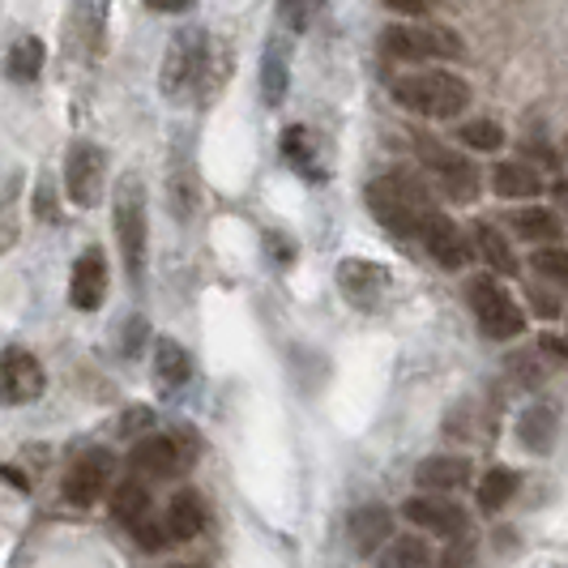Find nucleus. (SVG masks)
<instances>
[{
	"label": "nucleus",
	"mask_w": 568,
	"mask_h": 568,
	"mask_svg": "<svg viewBox=\"0 0 568 568\" xmlns=\"http://www.w3.org/2000/svg\"><path fill=\"white\" fill-rule=\"evenodd\" d=\"M368 210L376 214V223L398 235V240H419L424 235L427 214L436 210L427 189L410 175H381L368 184Z\"/></svg>",
	"instance_id": "obj_1"
},
{
	"label": "nucleus",
	"mask_w": 568,
	"mask_h": 568,
	"mask_svg": "<svg viewBox=\"0 0 568 568\" xmlns=\"http://www.w3.org/2000/svg\"><path fill=\"white\" fill-rule=\"evenodd\" d=\"M398 108L427 120H454L470 108V85L449 69H432V73H406L394 82Z\"/></svg>",
	"instance_id": "obj_2"
},
{
	"label": "nucleus",
	"mask_w": 568,
	"mask_h": 568,
	"mask_svg": "<svg viewBox=\"0 0 568 568\" xmlns=\"http://www.w3.org/2000/svg\"><path fill=\"white\" fill-rule=\"evenodd\" d=\"M112 219L115 240H120V256L129 278L138 283L145 274V253H150V219H145V189L138 175H120L112 193Z\"/></svg>",
	"instance_id": "obj_3"
},
{
	"label": "nucleus",
	"mask_w": 568,
	"mask_h": 568,
	"mask_svg": "<svg viewBox=\"0 0 568 568\" xmlns=\"http://www.w3.org/2000/svg\"><path fill=\"white\" fill-rule=\"evenodd\" d=\"M205 60H210V39L205 30L189 27L175 30L163 52V73H159V90L168 103H189L205 82Z\"/></svg>",
	"instance_id": "obj_4"
},
{
	"label": "nucleus",
	"mask_w": 568,
	"mask_h": 568,
	"mask_svg": "<svg viewBox=\"0 0 568 568\" xmlns=\"http://www.w3.org/2000/svg\"><path fill=\"white\" fill-rule=\"evenodd\" d=\"M466 304H470V313L479 321V329H484L487 338L496 342H513L526 334V313L513 304V295L505 286L496 283V278H470L466 283Z\"/></svg>",
	"instance_id": "obj_5"
},
{
	"label": "nucleus",
	"mask_w": 568,
	"mask_h": 568,
	"mask_svg": "<svg viewBox=\"0 0 568 568\" xmlns=\"http://www.w3.org/2000/svg\"><path fill=\"white\" fill-rule=\"evenodd\" d=\"M381 48H385V57L402 60V64H419V60H457L462 52H466V48H462V39H457V30L410 27V22L385 27Z\"/></svg>",
	"instance_id": "obj_6"
},
{
	"label": "nucleus",
	"mask_w": 568,
	"mask_h": 568,
	"mask_svg": "<svg viewBox=\"0 0 568 568\" xmlns=\"http://www.w3.org/2000/svg\"><path fill=\"white\" fill-rule=\"evenodd\" d=\"M419 163H424L436 184L445 189V197L457 201V205H475L479 193H484V175L470 159H462L449 145L432 142V138H419Z\"/></svg>",
	"instance_id": "obj_7"
},
{
	"label": "nucleus",
	"mask_w": 568,
	"mask_h": 568,
	"mask_svg": "<svg viewBox=\"0 0 568 568\" xmlns=\"http://www.w3.org/2000/svg\"><path fill=\"white\" fill-rule=\"evenodd\" d=\"M193 440L189 436H171V432H154V436H142L138 449L129 454V466L145 475V479H171V475H184L193 466Z\"/></svg>",
	"instance_id": "obj_8"
},
{
	"label": "nucleus",
	"mask_w": 568,
	"mask_h": 568,
	"mask_svg": "<svg viewBox=\"0 0 568 568\" xmlns=\"http://www.w3.org/2000/svg\"><path fill=\"white\" fill-rule=\"evenodd\" d=\"M103 180H108V154L99 145L78 142L64 154V193L73 205L94 210L103 201Z\"/></svg>",
	"instance_id": "obj_9"
},
{
	"label": "nucleus",
	"mask_w": 568,
	"mask_h": 568,
	"mask_svg": "<svg viewBox=\"0 0 568 568\" xmlns=\"http://www.w3.org/2000/svg\"><path fill=\"white\" fill-rule=\"evenodd\" d=\"M112 470H115V457L108 454V449H90V454H82L73 466H69V475H64V500L78 505V509L99 505L103 491L112 487Z\"/></svg>",
	"instance_id": "obj_10"
},
{
	"label": "nucleus",
	"mask_w": 568,
	"mask_h": 568,
	"mask_svg": "<svg viewBox=\"0 0 568 568\" xmlns=\"http://www.w3.org/2000/svg\"><path fill=\"white\" fill-rule=\"evenodd\" d=\"M338 291L355 304L372 313L385 295H389V270L381 261H364V256H346L338 261Z\"/></svg>",
	"instance_id": "obj_11"
},
{
	"label": "nucleus",
	"mask_w": 568,
	"mask_h": 568,
	"mask_svg": "<svg viewBox=\"0 0 568 568\" xmlns=\"http://www.w3.org/2000/svg\"><path fill=\"white\" fill-rule=\"evenodd\" d=\"M419 240H424V248L432 253V261L445 265V270H466L470 256H475V240L457 227L445 210H432V214H427Z\"/></svg>",
	"instance_id": "obj_12"
},
{
	"label": "nucleus",
	"mask_w": 568,
	"mask_h": 568,
	"mask_svg": "<svg viewBox=\"0 0 568 568\" xmlns=\"http://www.w3.org/2000/svg\"><path fill=\"white\" fill-rule=\"evenodd\" d=\"M43 385H48L43 364L22 346H9L4 359H0V394H4V402L9 406H27V402L43 394Z\"/></svg>",
	"instance_id": "obj_13"
},
{
	"label": "nucleus",
	"mask_w": 568,
	"mask_h": 568,
	"mask_svg": "<svg viewBox=\"0 0 568 568\" xmlns=\"http://www.w3.org/2000/svg\"><path fill=\"white\" fill-rule=\"evenodd\" d=\"M406 513V521H415V526H424L432 535H440V539H462L466 535V509L454 505L449 496H415V500H406L402 505Z\"/></svg>",
	"instance_id": "obj_14"
},
{
	"label": "nucleus",
	"mask_w": 568,
	"mask_h": 568,
	"mask_svg": "<svg viewBox=\"0 0 568 568\" xmlns=\"http://www.w3.org/2000/svg\"><path fill=\"white\" fill-rule=\"evenodd\" d=\"M108 295V256L103 248H85L78 261H73V278H69V300L82 308V313H94Z\"/></svg>",
	"instance_id": "obj_15"
},
{
	"label": "nucleus",
	"mask_w": 568,
	"mask_h": 568,
	"mask_svg": "<svg viewBox=\"0 0 568 568\" xmlns=\"http://www.w3.org/2000/svg\"><path fill=\"white\" fill-rule=\"evenodd\" d=\"M346 530H351V547L359 556H376L381 547L394 542V513L385 509V505H364V509L351 513Z\"/></svg>",
	"instance_id": "obj_16"
},
{
	"label": "nucleus",
	"mask_w": 568,
	"mask_h": 568,
	"mask_svg": "<svg viewBox=\"0 0 568 568\" xmlns=\"http://www.w3.org/2000/svg\"><path fill=\"white\" fill-rule=\"evenodd\" d=\"M556 432H560V415H556V406H547V402H535V406H526V410L517 415V436H521V445H526L530 454H551Z\"/></svg>",
	"instance_id": "obj_17"
},
{
	"label": "nucleus",
	"mask_w": 568,
	"mask_h": 568,
	"mask_svg": "<svg viewBox=\"0 0 568 568\" xmlns=\"http://www.w3.org/2000/svg\"><path fill=\"white\" fill-rule=\"evenodd\" d=\"M415 479H419V487L432 491V496H449V491L470 484V462H466V457H445V454L427 457V462H419Z\"/></svg>",
	"instance_id": "obj_18"
},
{
	"label": "nucleus",
	"mask_w": 568,
	"mask_h": 568,
	"mask_svg": "<svg viewBox=\"0 0 568 568\" xmlns=\"http://www.w3.org/2000/svg\"><path fill=\"white\" fill-rule=\"evenodd\" d=\"M163 526H168L171 542L197 539L201 526H205V505H201L197 491H175V496H171V505H168V513H163Z\"/></svg>",
	"instance_id": "obj_19"
},
{
	"label": "nucleus",
	"mask_w": 568,
	"mask_h": 568,
	"mask_svg": "<svg viewBox=\"0 0 568 568\" xmlns=\"http://www.w3.org/2000/svg\"><path fill=\"white\" fill-rule=\"evenodd\" d=\"M491 189H496V197H505V201L539 197L542 175L530 168V163H500V168L491 171Z\"/></svg>",
	"instance_id": "obj_20"
},
{
	"label": "nucleus",
	"mask_w": 568,
	"mask_h": 568,
	"mask_svg": "<svg viewBox=\"0 0 568 568\" xmlns=\"http://www.w3.org/2000/svg\"><path fill=\"white\" fill-rule=\"evenodd\" d=\"M43 60H48L43 39H34V34H18V39L9 43L4 73H9V82H34V78L43 73Z\"/></svg>",
	"instance_id": "obj_21"
},
{
	"label": "nucleus",
	"mask_w": 568,
	"mask_h": 568,
	"mask_svg": "<svg viewBox=\"0 0 568 568\" xmlns=\"http://www.w3.org/2000/svg\"><path fill=\"white\" fill-rule=\"evenodd\" d=\"M470 240H475V253L484 256L491 274H505V278L517 274V256H513L509 235H500L491 223H475V227H470Z\"/></svg>",
	"instance_id": "obj_22"
},
{
	"label": "nucleus",
	"mask_w": 568,
	"mask_h": 568,
	"mask_svg": "<svg viewBox=\"0 0 568 568\" xmlns=\"http://www.w3.org/2000/svg\"><path fill=\"white\" fill-rule=\"evenodd\" d=\"M509 231L517 240H526V244H547L551 248L560 240V219L551 210H542V205H530V210L509 214Z\"/></svg>",
	"instance_id": "obj_23"
},
{
	"label": "nucleus",
	"mask_w": 568,
	"mask_h": 568,
	"mask_svg": "<svg viewBox=\"0 0 568 568\" xmlns=\"http://www.w3.org/2000/svg\"><path fill=\"white\" fill-rule=\"evenodd\" d=\"M197 201H201V189H197V171L189 168V163H175L168 168V210L180 219V223H189L193 214H197Z\"/></svg>",
	"instance_id": "obj_24"
},
{
	"label": "nucleus",
	"mask_w": 568,
	"mask_h": 568,
	"mask_svg": "<svg viewBox=\"0 0 568 568\" xmlns=\"http://www.w3.org/2000/svg\"><path fill=\"white\" fill-rule=\"evenodd\" d=\"M154 376H159V385H163V389H180V385H189V376H193V359H189V351H184L180 342L159 338V346H154Z\"/></svg>",
	"instance_id": "obj_25"
},
{
	"label": "nucleus",
	"mask_w": 568,
	"mask_h": 568,
	"mask_svg": "<svg viewBox=\"0 0 568 568\" xmlns=\"http://www.w3.org/2000/svg\"><path fill=\"white\" fill-rule=\"evenodd\" d=\"M286 94V43H265V57H261V99L270 108H278Z\"/></svg>",
	"instance_id": "obj_26"
},
{
	"label": "nucleus",
	"mask_w": 568,
	"mask_h": 568,
	"mask_svg": "<svg viewBox=\"0 0 568 568\" xmlns=\"http://www.w3.org/2000/svg\"><path fill=\"white\" fill-rule=\"evenodd\" d=\"M112 513L115 521H124L129 530H138L145 517H150V491L138 479H124V484L112 491Z\"/></svg>",
	"instance_id": "obj_27"
},
{
	"label": "nucleus",
	"mask_w": 568,
	"mask_h": 568,
	"mask_svg": "<svg viewBox=\"0 0 568 568\" xmlns=\"http://www.w3.org/2000/svg\"><path fill=\"white\" fill-rule=\"evenodd\" d=\"M517 484H521V479H517V470H509V466H491L484 479H479V509L500 513L513 500Z\"/></svg>",
	"instance_id": "obj_28"
},
{
	"label": "nucleus",
	"mask_w": 568,
	"mask_h": 568,
	"mask_svg": "<svg viewBox=\"0 0 568 568\" xmlns=\"http://www.w3.org/2000/svg\"><path fill=\"white\" fill-rule=\"evenodd\" d=\"M432 565V551H427L424 539H394L381 556V568H427Z\"/></svg>",
	"instance_id": "obj_29"
},
{
	"label": "nucleus",
	"mask_w": 568,
	"mask_h": 568,
	"mask_svg": "<svg viewBox=\"0 0 568 568\" xmlns=\"http://www.w3.org/2000/svg\"><path fill=\"white\" fill-rule=\"evenodd\" d=\"M462 145H470V150H479V154H491V150L505 145V129H500L496 120H466V124H462Z\"/></svg>",
	"instance_id": "obj_30"
},
{
	"label": "nucleus",
	"mask_w": 568,
	"mask_h": 568,
	"mask_svg": "<svg viewBox=\"0 0 568 568\" xmlns=\"http://www.w3.org/2000/svg\"><path fill=\"white\" fill-rule=\"evenodd\" d=\"M509 372H517V381H521L526 389H535V385H542V376L551 372V364H547V355L535 346V351H517L509 359Z\"/></svg>",
	"instance_id": "obj_31"
},
{
	"label": "nucleus",
	"mask_w": 568,
	"mask_h": 568,
	"mask_svg": "<svg viewBox=\"0 0 568 568\" xmlns=\"http://www.w3.org/2000/svg\"><path fill=\"white\" fill-rule=\"evenodd\" d=\"M283 154L295 163V168L308 175V168H316V150H313V138H308V129L304 124H291L283 138Z\"/></svg>",
	"instance_id": "obj_32"
},
{
	"label": "nucleus",
	"mask_w": 568,
	"mask_h": 568,
	"mask_svg": "<svg viewBox=\"0 0 568 568\" xmlns=\"http://www.w3.org/2000/svg\"><path fill=\"white\" fill-rule=\"evenodd\" d=\"M530 265L539 270V278H547V283H556L568 291V253L565 248H539V253L530 256Z\"/></svg>",
	"instance_id": "obj_33"
},
{
	"label": "nucleus",
	"mask_w": 568,
	"mask_h": 568,
	"mask_svg": "<svg viewBox=\"0 0 568 568\" xmlns=\"http://www.w3.org/2000/svg\"><path fill=\"white\" fill-rule=\"evenodd\" d=\"M278 9H283V22L291 34L308 27V0H278Z\"/></svg>",
	"instance_id": "obj_34"
},
{
	"label": "nucleus",
	"mask_w": 568,
	"mask_h": 568,
	"mask_svg": "<svg viewBox=\"0 0 568 568\" xmlns=\"http://www.w3.org/2000/svg\"><path fill=\"white\" fill-rule=\"evenodd\" d=\"M539 351L547 355V364H568V346H565V338H560V334H542Z\"/></svg>",
	"instance_id": "obj_35"
},
{
	"label": "nucleus",
	"mask_w": 568,
	"mask_h": 568,
	"mask_svg": "<svg viewBox=\"0 0 568 568\" xmlns=\"http://www.w3.org/2000/svg\"><path fill=\"white\" fill-rule=\"evenodd\" d=\"M466 560H470V547H466V535H462V539H454V547L440 556V568H466Z\"/></svg>",
	"instance_id": "obj_36"
},
{
	"label": "nucleus",
	"mask_w": 568,
	"mask_h": 568,
	"mask_svg": "<svg viewBox=\"0 0 568 568\" xmlns=\"http://www.w3.org/2000/svg\"><path fill=\"white\" fill-rule=\"evenodd\" d=\"M385 4H389L394 13H406V18H424L436 0H385Z\"/></svg>",
	"instance_id": "obj_37"
},
{
	"label": "nucleus",
	"mask_w": 568,
	"mask_h": 568,
	"mask_svg": "<svg viewBox=\"0 0 568 568\" xmlns=\"http://www.w3.org/2000/svg\"><path fill=\"white\" fill-rule=\"evenodd\" d=\"M530 300H535V313H539L542 321H556V316H560V304H556L551 295H539V291H530Z\"/></svg>",
	"instance_id": "obj_38"
},
{
	"label": "nucleus",
	"mask_w": 568,
	"mask_h": 568,
	"mask_svg": "<svg viewBox=\"0 0 568 568\" xmlns=\"http://www.w3.org/2000/svg\"><path fill=\"white\" fill-rule=\"evenodd\" d=\"M34 205H39V219H48V223H57V205H52V189H48V184L39 189V201H34Z\"/></svg>",
	"instance_id": "obj_39"
},
{
	"label": "nucleus",
	"mask_w": 568,
	"mask_h": 568,
	"mask_svg": "<svg viewBox=\"0 0 568 568\" xmlns=\"http://www.w3.org/2000/svg\"><path fill=\"white\" fill-rule=\"evenodd\" d=\"M154 13H184V9H193V0H145Z\"/></svg>",
	"instance_id": "obj_40"
},
{
	"label": "nucleus",
	"mask_w": 568,
	"mask_h": 568,
	"mask_svg": "<svg viewBox=\"0 0 568 568\" xmlns=\"http://www.w3.org/2000/svg\"><path fill=\"white\" fill-rule=\"evenodd\" d=\"M142 334H145V321H142V316H138V321H129V338H124V351H129V355H133V351L142 346Z\"/></svg>",
	"instance_id": "obj_41"
},
{
	"label": "nucleus",
	"mask_w": 568,
	"mask_h": 568,
	"mask_svg": "<svg viewBox=\"0 0 568 568\" xmlns=\"http://www.w3.org/2000/svg\"><path fill=\"white\" fill-rule=\"evenodd\" d=\"M120 427H124V432H133V427H150V410H129Z\"/></svg>",
	"instance_id": "obj_42"
},
{
	"label": "nucleus",
	"mask_w": 568,
	"mask_h": 568,
	"mask_svg": "<svg viewBox=\"0 0 568 568\" xmlns=\"http://www.w3.org/2000/svg\"><path fill=\"white\" fill-rule=\"evenodd\" d=\"M4 479H9L13 487H27V479H22V470H18V466H4Z\"/></svg>",
	"instance_id": "obj_43"
},
{
	"label": "nucleus",
	"mask_w": 568,
	"mask_h": 568,
	"mask_svg": "<svg viewBox=\"0 0 568 568\" xmlns=\"http://www.w3.org/2000/svg\"><path fill=\"white\" fill-rule=\"evenodd\" d=\"M556 201H560V205H568V180H560V184H556Z\"/></svg>",
	"instance_id": "obj_44"
},
{
	"label": "nucleus",
	"mask_w": 568,
	"mask_h": 568,
	"mask_svg": "<svg viewBox=\"0 0 568 568\" xmlns=\"http://www.w3.org/2000/svg\"><path fill=\"white\" fill-rule=\"evenodd\" d=\"M180 568H189V565H180Z\"/></svg>",
	"instance_id": "obj_45"
}]
</instances>
